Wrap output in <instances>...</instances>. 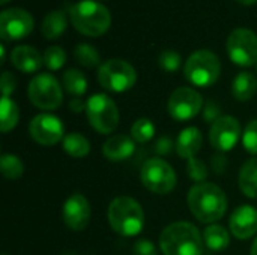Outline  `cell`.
Instances as JSON below:
<instances>
[{
  "label": "cell",
  "instance_id": "1",
  "mask_svg": "<svg viewBox=\"0 0 257 255\" xmlns=\"http://www.w3.org/2000/svg\"><path fill=\"white\" fill-rule=\"evenodd\" d=\"M190 212L203 224L220 221L227 210V198L224 191L215 183H196L188 192Z\"/></svg>",
  "mask_w": 257,
  "mask_h": 255
},
{
  "label": "cell",
  "instance_id": "2",
  "mask_svg": "<svg viewBox=\"0 0 257 255\" xmlns=\"http://www.w3.org/2000/svg\"><path fill=\"white\" fill-rule=\"evenodd\" d=\"M203 237L190 222H173L160 236V248L164 255H202Z\"/></svg>",
  "mask_w": 257,
  "mask_h": 255
},
{
  "label": "cell",
  "instance_id": "3",
  "mask_svg": "<svg viewBox=\"0 0 257 255\" xmlns=\"http://www.w3.org/2000/svg\"><path fill=\"white\" fill-rule=\"evenodd\" d=\"M107 218L113 231L123 237L137 236L145 227V210L131 197L114 198L108 206Z\"/></svg>",
  "mask_w": 257,
  "mask_h": 255
},
{
  "label": "cell",
  "instance_id": "4",
  "mask_svg": "<svg viewBox=\"0 0 257 255\" xmlns=\"http://www.w3.org/2000/svg\"><path fill=\"white\" fill-rule=\"evenodd\" d=\"M69 20L72 26L86 36H101L108 32L111 24L110 11L93 0H81L69 8Z\"/></svg>",
  "mask_w": 257,
  "mask_h": 255
},
{
  "label": "cell",
  "instance_id": "5",
  "mask_svg": "<svg viewBox=\"0 0 257 255\" xmlns=\"http://www.w3.org/2000/svg\"><path fill=\"white\" fill-rule=\"evenodd\" d=\"M185 78L197 87H209L215 84L221 74V62L217 54L209 50L194 51L184 68Z\"/></svg>",
  "mask_w": 257,
  "mask_h": 255
},
{
  "label": "cell",
  "instance_id": "6",
  "mask_svg": "<svg viewBox=\"0 0 257 255\" xmlns=\"http://www.w3.org/2000/svg\"><path fill=\"white\" fill-rule=\"evenodd\" d=\"M98 81L105 90L122 93L134 87L137 81V72L128 62L111 59L99 66Z\"/></svg>",
  "mask_w": 257,
  "mask_h": 255
},
{
  "label": "cell",
  "instance_id": "7",
  "mask_svg": "<svg viewBox=\"0 0 257 255\" xmlns=\"http://www.w3.org/2000/svg\"><path fill=\"white\" fill-rule=\"evenodd\" d=\"M86 114L92 128L99 134H111L119 125L117 105L104 93H96L87 99Z\"/></svg>",
  "mask_w": 257,
  "mask_h": 255
},
{
  "label": "cell",
  "instance_id": "8",
  "mask_svg": "<svg viewBox=\"0 0 257 255\" xmlns=\"http://www.w3.org/2000/svg\"><path fill=\"white\" fill-rule=\"evenodd\" d=\"M140 180L146 189L154 194L166 195L176 186V173L173 167L161 158L148 159L140 173Z\"/></svg>",
  "mask_w": 257,
  "mask_h": 255
},
{
  "label": "cell",
  "instance_id": "9",
  "mask_svg": "<svg viewBox=\"0 0 257 255\" xmlns=\"http://www.w3.org/2000/svg\"><path fill=\"white\" fill-rule=\"evenodd\" d=\"M29 99L41 110H56L63 101L59 81L51 74H39L29 84Z\"/></svg>",
  "mask_w": 257,
  "mask_h": 255
},
{
  "label": "cell",
  "instance_id": "10",
  "mask_svg": "<svg viewBox=\"0 0 257 255\" xmlns=\"http://www.w3.org/2000/svg\"><path fill=\"white\" fill-rule=\"evenodd\" d=\"M227 54L238 66H253L257 63V35L250 29H235L227 38Z\"/></svg>",
  "mask_w": 257,
  "mask_h": 255
},
{
  "label": "cell",
  "instance_id": "11",
  "mask_svg": "<svg viewBox=\"0 0 257 255\" xmlns=\"http://www.w3.org/2000/svg\"><path fill=\"white\" fill-rule=\"evenodd\" d=\"M202 107H203L202 95L191 87L176 89L170 95L167 102L169 114L178 122H185L196 117L202 111Z\"/></svg>",
  "mask_w": 257,
  "mask_h": 255
},
{
  "label": "cell",
  "instance_id": "12",
  "mask_svg": "<svg viewBox=\"0 0 257 255\" xmlns=\"http://www.w3.org/2000/svg\"><path fill=\"white\" fill-rule=\"evenodd\" d=\"M33 30V17L21 9L11 8L0 14V36L3 41H18Z\"/></svg>",
  "mask_w": 257,
  "mask_h": 255
},
{
  "label": "cell",
  "instance_id": "13",
  "mask_svg": "<svg viewBox=\"0 0 257 255\" xmlns=\"http://www.w3.org/2000/svg\"><path fill=\"white\" fill-rule=\"evenodd\" d=\"M29 132L33 141L41 146H54L62 138H65L62 120L48 113L35 116L29 125Z\"/></svg>",
  "mask_w": 257,
  "mask_h": 255
},
{
  "label": "cell",
  "instance_id": "14",
  "mask_svg": "<svg viewBox=\"0 0 257 255\" xmlns=\"http://www.w3.org/2000/svg\"><path fill=\"white\" fill-rule=\"evenodd\" d=\"M241 125L233 116H221L214 120L209 131L211 144L221 152L232 150L241 140Z\"/></svg>",
  "mask_w": 257,
  "mask_h": 255
},
{
  "label": "cell",
  "instance_id": "15",
  "mask_svg": "<svg viewBox=\"0 0 257 255\" xmlns=\"http://www.w3.org/2000/svg\"><path fill=\"white\" fill-rule=\"evenodd\" d=\"M63 221L72 231H81L90 221V204L81 194H72L63 204Z\"/></svg>",
  "mask_w": 257,
  "mask_h": 255
},
{
  "label": "cell",
  "instance_id": "16",
  "mask_svg": "<svg viewBox=\"0 0 257 255\" xmlns=\"http://www.w3.org/2000/svg\"><path fill=\"white\" fill-rule=\"evenodd\" d=\"M230 231L238 239H250L257 233V209L250 204L239 206L233 210L230 221Z\"/></svg>",
  "mask_w": 257,
  "mask_h": 255
},
{
  "label": "cell",
  "instance_id": "17",
  "mask_svg": "<svg viewBox=\"0 0 257 255\" xmlns=\"http://www.w3.org/2000/svg\"><path fill=\"white\" fill-rule=\"evenodd\" d=\"M11 62L18 71L32 74L41 69L44 65V56L30 45H18L11 53Z\"/></svg>",
  "mask_w": 257,
  "mask_h": 255
},
{
  "label": "cell",
  "instance_id": "18",
  "mask_svg": "<svg viewBox=\"0 0 257 255\" xmlns=\"http://www.w3.org/2000/svg\"><path fill=\"white\" fill-rule=\"evenodd\" d=\"M134 140L133 137L119 134V135H113L110 137L104 146H102V153L108 161L113 162H119V161H125L128 159L133 153H134Z\"/></svg>",
  "mask_w": 257,
  "mask_h": 255
},
{
  "label": "cell",
  "instance_id": "19",
  "mask_svg": "<svg viewBox=\"0 0 257 255\" xmlns=\"http://www.w3.org/2000/svg\"><path fill=\"white\" fill-rule=\"evenodd\" d=\"M202 143H203V135L200 129L196 126H188L184 131H181V134L178 135L176 152L181 158L185 159L196 158V155L202 149Z\"/></svg>",
  "mask_w": 257,
  "mask_h": 255
},
{
  "label": "cell",
  "instance_id": "20",
  "mask_svg": "<svg viewBox=\"0 0 257 255\" xmlns=\"http://www.w3.org/2000/svg\"><path fill=\"white\" fill-rule=\"evenodd\" d=\"M257 92L256 77L250 72H241L235 77L232 83V93L236 101H250Z\"/></svg>",
  "mask_w": 257,
  "mask_h": 255
},
{
  "label": "cell",
  "instance_id": "21",
  "mask_svg": "<svg viewBox=\"0 0 257 255\" xmlns=\"http://www.w3.org/2000/svg\"><path fill=\"white\" fill-rule=\"evenodd\" d=\"M68 27V18L63 11H53L50 12L41 26V32L47 39H57L60 38Z\"/></svg>",
  "mask_w": 257,
  "mask_h": 255
},
{
  "label": "cell",
  "instance_id": "22",
  "mask_svg": "<svg viewBox=\"0 0 257 255\" xmlns=\"http://www.w3.org/2000/svg\"><path fill=\"white\" fill-rule=\"evenodd\" d=\"M239 188L248 198H257V158L248 159L239 171Z\"/></svg>",
  "mask_w": 257,
  "mask_h": 255
},
{
  "label": "cell",
  "instance_id": "23",
  "mask_svg": "<svg viewBox=\"0 0 257 255\" xmlns=\"http://www.w3.org/2000/svg\"><path fill=\"white\" fill-rule=\"evenodd\" d=\"M20 120V110L15 101H12L9 96H2L0 102V128L2 132L6 134L12 131Z\"/></svg>",
  "mask_w": 257,
  "mask_h": 255
},
{
  "label": "cell",
  "instance_id": "24",
  "mask_svg": "<svg viewBox=\"0 0 257 255\" xmlns=\"http://www.w3.org/2000/svg\"><path fill=\"white\" fill-rule=\"evenodd\" d=\"M203 240H205V245L212 251H223L230 243L229 231L223 225H217V224L209 225L205 230Z\"/></svg>",
  "mask_w": 257,
  "mask_h": 255
},
{
  "label": "cell",
  "instance_id": "25",
  "mask_svg": "<svg viewBox=\"0 0 257 255\" xmlns=\"http://www.w3.org/2000/svg\"><path fill=\"white\" fill-rule=\"evenodd\" d=\"M63 87L66 89L69 95L80 98L87 90V78L84 77L81 71L71 68L63 74Z\"/></svg>",
  "mask_w": 257,
  "mask_h": 255
},
{
  "label": "cell",
  "instance_id": "26",
  "mask_svg": "<svg viewBox=\"0 0 257 255\" xmlns=\"http://www.w3.org/2000/svg\"><path fill=\"white\" fill-rule=\"evenodd\" d=\"M63 149L72 158H84L90 152V143L84 135L72 132L63 138Z\"/></svg>",
  "mask_w": 257,
  "mask_h": 255
},
{
  "label": "cell",
  "instance_id": "27",
  "mask_svg": "<svg viewBox=\"0 0 257 255\" xmlns=\"http://www.w3.org/2000/svg\"><path fill=\"white\" fill-rule=\"evenodd\" d=\"M0 165H2V174L9 180H17L24 173V165H23L21 159L15 155H11V153L2 155Z\"/></svg>",
  "mask_w": 257,
  "mask_h": 255
},
{
  "label": "cell",
  "instance_id": "28",
  "mask_svg": "<svg viewBox=\"0 0 257 255\" xmlns=\"http://www.w3.org/2000/svg\"><path fill=\"white\" fill-rule=\"evenodd\" d=\"M74 56H75L77 62L84 68H95L101 62V56H99L98 50L89 44H78L75 47Z\"/></svg>",
  "mask_w": 257,
  "mask_h": 255
},
{
  "label": "cell",
  "instance_id": "29",
  "mask_svg": "<svg viewBox=\"0 0 257 255\" xmlns=\"http://www.w3.org/2000/svg\"><path fill=\"white\" fill-rule=\"evenodd\" d=\"M154 135H155V125L149 119H145V117L137 119L131 126V137L134 141L140 144L151 141Z\"/></svg>",
  "mask_w": 257,
  "mask_h": 255
},
{
  "label": "cell",
  "instance_id": "30",
  "mask_svg": "<svg viewBox=\"0 0 257 255\" xmlns=\"http://www.w3.org/2000/svg\"><path fill=\"white\" fill-rule=\"evenodd\" d=\"M66 62V53L63 48L57 47V45H53V47H48L45 51H44V65L50 69V71H57L60 69Z\"/></svg>",
  "mask_w": 257,
  "mask_h": 255
},
{
  "label": "cell",
  "instance_id": "31",
  "mask_svg": "<svg viewBox=\"0 0 257 255\" xmlns=\"http://www.w3.org/2000/svg\"><path fill=\"white\" fill-rule=\"evenodd\" d=\"M181 62H182L181 54L176 53V51H173V50H166L158 57V63H160L161 69L166 71V72H175V71H178L179 66H181Z\"/></svg>",
  "mask_w": 257,
  "mask_h": 255
},
{
  "label": "cell",
  "instance_id": "32",
  "mask_svg": "<svg viewBox=\"0 0 257 255\" xmlns=\"http://www.w3.org/2000/svg\"><path fill=\"white\" fill-rule=\"evenodd\" d=\"M242 144L251 155H257V120H251L242 132Z\"/></svg>",
  "mask_w": 257,
  "mask_h": 255
},
{
  "label": "cell",
  "instance_id": "33",
  "mask_svg": "<svg viewBox=\"0 0 257 255\" xmlns=\"http://www.w3.org/2000/svg\"><path fill=\"white\" fill-rule=\"evenodd\" d=\"M188 176L196 180L197 183H202L206 177H208V171H206V167L205 164L197 159V158H191L188 159Z\"/></svg>",
  "mask_w": 257,
  "mask_h": 255
},
{
  "label": "cell",
  "instance_id": "34",
  "mask_svg": "<svg viewBox=\"0 0 257 255\" xmlns=\"http://www.w3.org/2000/svg\"><path fill=\"white\" fill-rule=\"evenodd\" d=\"M133 255H158L155 245L149 239H140L133 246Z\"/></svg>",
  "mask_w": 257,
  "mask_h": 255
},
{
  "label": "cell",
  "instance_id": "35",
  "mask_svg": "<svg viewBox=\"0 0 257 255\" xmlns=\"http://www.w3.org/2000/svg\"><path fill=\"white\" fill-rule=\"evenodd\" d=\"M17 87V80L12 74L9 72H3L2 75V92H3V96H9Z\"/></svg>",
  "mask_w": 257,
  "mask_h": 255
},
{
  "label": "cell",
  "instance_id": "36",
  "mask_svg": "<svg viewBox=\"0 0 257 255\" xmlns=\"http://www.w3.org/2000/svg\"><path fill=\"white\" fill-rule=\"evenodd\" d=\"M69 108H71V111H74V113H81L83 110H86V104H84L80 98H74V99L69 102Z\"/></svg>",
  "mask_w": 257,
  "mask_h": 255
},
{
  "label": "cell",
  "instance_id": "37",
  "mask_svg": "<svg viewBox=\"0 0 257 255\" xmlns=\"http://www.w3.org/2000/svg\"><path fill=\"white\" fill-rule=\"evenodd\" d=\"M238 3H241V5H245V6H250V5H254L257 0H236Z\"/></svg>",
  "mask_w": 257,
  "mask_h": 255
},
{
  "label": "cell",
  "instance_id": "38",
  "mask_svg": "<svg viewBox=\"0 0 257 255\" xmlns=\"http://www.w3.org/2000/svg\"><path fill=\"white\" fill-rule=\"evenodd\" d=\"M251 255H257V237L256 240L253 242V246H251Z\"/></svg>",
  "mask_w": 257,
  "mask_h": 255
},
{
  "label": "cell",
  "instance_id": "39",
  "mask_svg": "<svg viewBox=\"0 0 257 255\" xmlns=\"http://www.w3.org/2000/svg\"><path fill=\"white\" fill-rule=\"evenodd\" d=\"M0 53H2V63H5V47H0Z\"/></svg>",
  "mask_w": 257,
  "mask_h": 255
},
{
  "label": "cell",
  "instance_id": "40",
  "mask_svg": "<svg viewBox=\"0 0 257 255\" xmlns=\"http://www.w3.org/2000/svg\"><path fill=\"white\" fill-rule=\"evenodd\" d=\"M8 2H9V0H0V3H2V5H5V3H8Z\"/></svg>",
  "mask_w": 257,
  "mask_h": 255
},
{
  "label": "cell",
  "instance_id": "41",
  "mask_svg": "<svg viewBox=\"0 0 257 255\" xmlns=\"http://www.w3.org/2000/svg\"><path fill=\"white\" fill-rule=\"evenodd\" d=\"M5 255H6V254H5Z\"/></svg>",
  "mask_w": 257,
  "mask_h": 255
}]
</instances>
